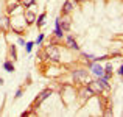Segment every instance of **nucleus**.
Masks as SVG:
<instances>
[{
  "label": "nucleus",
  "mask_w": 123,
  "mask_h": 117,
  "mask_svg": "<svg viewBox=\"0 0 123 117\" xmlns=\"http://www.w3.org/2000/svg\"><path fill=\"white\" fill-rule=\"evenodd\" d=\"M9 56H11V59H12V61L17 59V50H16V45H14V44L9 45Z\"/></svg>",
  "instance_id": "dca6fc26"
},
{
  "label": "nucleus",
  "mask_w": 123,
  "mask_h": 117,
  "mask_svg": "<svg viewBox=\"0 0 123 117\" xmlns=\"http://www.w3.org/2000/svg\"><path fill=\"white\" fill-rule=\"evenodd\" d=\"M51 94H53V91H51V89H45V91H42L39 95H37V98L34 100V106H39L41 103L44 102V100H47L48 97L51 95Z\"/></svg>",
  "instance_id": "0eeeda50"
},
{
  "label": "nucleus",
  "mask_w": 123,
  "mask_h": 117,
  "mask_svg": "<svg viewBox=\"0 0 123 117\" xmlns=\"http://www.w3.org/2000/svg\"><path fill=\"white\" fill-rule=\"evenodd\" d=\"M66 44H67V47L72 48V50H76V52L80 50V45L76 44V41L73 39V36H70V34H69V36H66Z\"/></svg>",
  "instance_id": "f8f14e48"
},
{
  "label": "nucleus",
  "mask_w": 123,
  "mask_h": 117,
  "mask_svg": "<svg viewBox=\"0 0 123 117\" xmlns=\"http://www.w3.org/2000/svg\"><path fill=\"white\" fill-rule=\"evenodd\" d=\"M17 8H20V0H8L6 2V13L9 16H14L17 13Z\"/></svg>",
  "instance_id": "20e7f679"
},
{
  "label": "nucleus",
  "mask_w": 123,
  "mask_h": 117,
  "mask_svg": "<svg viewBox=\"0 0 123 117\" xmlns=\"http://www.w3.org/2000/svg\"><path fill=\"white\" fill-rule=\"evenodd\" d=\"M72 77H73V80H75V83H80L81 86H87V84L93 80L92 75H90L87 70H84V69L73 70V72H72Z\"/></svg>",
  "instance_id": "f257e3e1"
},
{
  "label": "nucleus",
  "mask_w": 123,
  "mask_h": 117,
  "mask_svg": "<svg viewBox=\"0 0 123 117\" xmlns=\"http://www.w3.org/2000/svg\"><path fill=\"white\" fill-rule=\"evenodd\" d=\"M45 17H47V14H45V13H41V14L36 17V22H34V24H36L37 27H42V25L45 24Z\"/></svg>",
  "instance_id": "ddd939ff"
},
{
  "label": "nucleus",
  "mask_w": 123,
  "mask_h": 117,
  "mask_svg": "<svg viewBox=\"0 0 123 117\" xmlns=\"http://www.w3.org/2000/svg\"><path fill=\"white\" fill-rule=\"evenodd\" d=\"M44 39H45V34H44V33H39V36H37V39L34 41V45H41Z\"/></svg>",
  "instance_id": "a211bd4d"
},
{
  "label": "nucleus",
  "mask_w": 123,
  "mask_h": 117,
  "mask_svg": "<svg viewBox=\"0 0 123 117\" xmlns=\"http://www.w3.org/2000/svg\"><path fill=\"white\" fill-rule=\"evenodd\" d=\"M78 0H66L62 5V9H61V13L62 14H70L72 11H75L76 8H78Z\"/></svg>",
  "instance_id": "7ed1b4c3"
},
{
  "label": "nucleus",
  "mask_w": 123,
  "mask_h": 117,
  "mask_svg": "<svg viewBox=\"0 0 123 117\" xmlns=\"http://www.w3.org/2000/svg\"><path fill=\"white\" fill-rule=\"evenodd\" d=\"M22 94H24V91H22V87H19V89H17V92H16V98H20V97H22Z\"/></svg>",
  "instance_id": "412c9836"
},
{
  "label": "nucleus",
  "mask_w": 123,
  "mask_h": 117,
  "mask_svg": "<svg viewBox=\"0 0 123 117\" xmlns=\"http://www.w3.org/2000/svg\"><path fill=\"white\" fill-rule=\"evenodd\" d=\"M59 22H61V27H62L64 31L70 30V27H72V19L69 17V14H62V17H59Z\"/></svg>",
  "instance_id": "6e6552de"
},
{
  "label": "nucleus",
  "mask_w": 123,
  "mask_h": 117,
  "mask_svg": "<svg viewBox=\"0 0 123 117\" xmlns=\"http://www.w3.org/2000/svg\"><path fill=\"white\" fill-rule=\"evenodd\" d=\"M3 69H5L6 70V72H9V73H11V72H14V64H12V61H5V63H3Z\"/></svg>",
  "instance_id": "2eb2a0df"
},
{
  "label": "nucleus",
  "mask_w": 123,
  "mask_h": 117,
  "mask_svg": "<svg viewBox=\"0 0 123 117\" xmlns=\"http://www.w3.org/2000/svg\"><path fill=\"white\" fill-rule=\"evenodd\" d=\"M89 67H90V70H92V73L93 75H97V77H101V75H105V67L103 66H100L97 61H92V63L89 64Z\"/></svg>",
  "instance_id": "423d86ee"
},
{
  "label": "nucleus",
  "mask_w": 123,
  "mask_h": 117,
  "mask_svg": "<svg viewBox=\"0 0 123 117\" xmlns=\"http://www.w3.org/2000/svg\"><path fill=\"white\" fill-rule=\"evenodd\" d=\"M17 42H19V45H24V47H25V39L24 38H19Z\"/></svg>",
  "instance_id": "4be33fe9"
},
{
  "label": "nucleus",
  "mask_w": 123,
  "mask_h": 117,
  "mask_svg": "<svg viewBox=\"0 0 123 117\" xmlns=\"http://www.w3.org/2000/svg\"><path fill=\"white\" fill-rule=\"evenodd\" d=\"M118 75H120V77H123V64L120 66V69H118Z\"/></svg>",
  "instance_id": "b1692460"
},
{
  "label": "nucleus",
  "mask_w": 123,
  "mask_h": 117,
  "mask_svg": "<svg viewBox=\"0 0 123 117\" xmlns=\"http://www.w3.org/2000/svg\"><path fill=\"white\" fill-rule=\"evenodd\" d=\"M87 86L90 87V91L93 92V95H100V94H101L103 91H105V87L101 86V83L98 81V78H97V80H92L89 84H87Z\"/></svg>",
  "instance_id": "39448f33"
},
{
  "label": "nucleus",
  "mask_w": 123,
  "mask_h": 117,
  "mask_svg": "<svg viewBox=\"0 0 123 117\" xmlns=\"http://www.w3.org/2000/svg\"><path fill=\"white\" fill-rule=\"evenodd\" d=\"M78 2H86V0H78Z\"/></svg>",
  "instance_id": "393cba45"
},
{
  "label": "nucleus",
  "mask_w": 123,
  "mask_h": 117,
  "mask_svg": "<svg viewBox=\"0 0 123 117\" xmlns=\"http://www.w3.org/2000/svg\"><path fill=\"white\" fill-rule=\"evenodd\" d=\"M81 56L84 58V59H87V61H93V55H90V53H81Z\"/></svg>",
  "instance_id": "aec40b11"
},
{
  "label": "nucleus",
  "mask_w": 123,
  "mask_h": 117,
  "mask_svg": "<svg viewBox=\"0 0 123 117\" xmlns=\"http://www.w3.org/2000/svg\"><path fill=\"white\" fill-rule=\"evenodd\" d=\"M24 19H25V22H27V25H33L34 22H36V14H34L33 11H30V9H27V11L24 13Z\"/></svg>",
  "instance_id": "9b49d317"
},
{
  "label": "nucleus",
  "mask_w": 123,
  "mask_h": 117,
  "mask_svg": "<svg viewBox=\"0 0 123 117\" xmlns=\"http://www.w3.org/2000/svg\"><path fill=\"white\" fill-rule=\"evenodd\" d=\"M33 45H34V42H33V41L25 42V50H27V53H31V50H33Z\"/></svg>",
  "instance_id": "f3484780"
},
{
  "label": "nucleus",
  "mask_w": 123,
  "mask_h": 117,
  "mask_svg": "<svg viewBox=\"0 0 123 117\" xmlns=\"http://www.w3.org/2000/svg\"><path fill=\"white\" fill-rule=\"evenodd\" d=\"M103 114H105V116H112V109H106Z\"/></svg>",
  "instance_id": "5701e85b"
},
{
  "label": "nucleus",
  "mask_w": 123,
  "mask_h": 117,
  "mask_svg": "<svg viewBox=\"0 0 123 117\" xmlns=\"http://www.w3.org/2000/svg\"><path fill=\"white\" fill-rule=\"evenodd\" d=\"M22 2H24L22 5H24L25 8H30V6H33V5H34V2H36V0H22Z\"/></svg>",
  "instance_id": "6ab92c4d"
},
{
  "label": "nucleus",
  "mask_w": 123,
  "mask_h": 117,
  "mask_svg": "<svg viewBox=\"0 0 123 117\" xmlns=\"http://www.w3.org/2000/svg\"><path fill=\"white\" fill-rule=\"evenodd\" d=\"M112 70H114V69H112V64L111 63L106 64V67H105V75H103V77H106L108 80H111V78H112Z\"/></svg>",
  "instance_id": "4468645a"
},
{
  "label": "nucleus",
  "mask_w": 123,
  "mask_h": 117,
  "mask_svg": "<svg viewBox=\"0 0 123 117\" xmlns=\"http://www.w3.org/2000/svg\"><path fill=\"white\" fill-rule=\"evenodd\" d=\"M80 95H81L83 102H86V100H89L90 97L93 95V92L90 91V87H89V86H83L81 89H80Z\"/></svg>",
  "instance_id": "9d476101"
},
{
  "label": "nucleus",
  "mask_w": 123,
  "mask_h": 117,
  "mask_svg": "<svg viewBox=\"0 0 123 117\" xmlns=\"http://www.w3.org/2000/svg\"><path fill=\"white\" fill-rule=\"evenodd\" d=\"M44 56L45 59H50L53 63H58L59 61V48L56 47L55 44H48L44 50Z\"/></svg>",
  "instance_id": "f03ea898"
},
{
  "label": "nucleus",
  "mask_w": 123,
  "mask_h": 117,
  "mask_svg": "<svg viewBox=\"0 0 123 117\" xmlns=\"http://www.w3.org/2000/svg\"><path fill=\"white\" fill-rule=\"evenodd\" d=\"M20 2H22V0H20Z\"/></svg>",
  "instance_id": "a878e982"
},
{
  "label": "nucleus",
  "mask_w": 123,
  "mask_h": 117,
  "mask_svg": "<svg viewBox=\"0 0 123 117\" xmlns=\"http://www.w3.org/2000/svg\"><path fill=\"white\" fill-rule=\"evenodd\" d=\"M53 33H55V36H56L58 39H59V41L64 38V30H62V27H61L59 17H58L56 20H55V31H53Z\"/></svg>",
  "instance_id": "1a4fd4ad"
}]
</instances>
